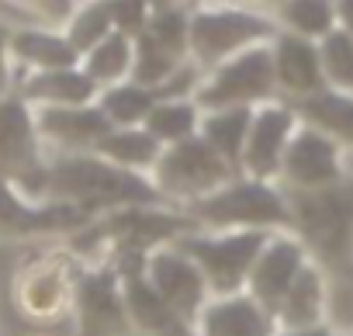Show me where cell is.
<instances>
[{"instance_id": "cell-26", "label": "cell", "mask_w": 353, "mask_h": 336, "mask_svg": "<svg viewBox=\"0 0 353 336\" xmlns=\"http://www.w3.org/2000/svg\"><path fill=\"white\" fill-rule=\"evenodd\" d=\"M163 146L139 125V128H111L104 135V142L97 146V156H104L108 163L121 166V170H132V174H142L149 177L152 166L159 159Z\"/></svg>"}, {"instance_id": "cell-10", "label": "cell", "mask_w": 353, "mask_h": 336, "mask_svg": "<svg viewBox=\"0 0 353 336\" xmlns=\"http://www.w3.org/2000/svg\"><path fill=\"white\" fill-rule=\"evenodd\" d=\"M46 163L49 152L39 139L32 104H25L21 94H8L0 101V181L21 188L32 198Z\"/></svg>"}, {"instance_id": "cell-1", "label": "cell", "mask_w": 353, "mask_h": 336, "mask_svg": "<svg viewBox=\"0 0 353 336\" xmlns=\"http://www.w3.org/2000/svg\"><path fill=\"white\" fill-rule=\"evenodd\" d=\"M35 201L70 205L87 219L108 215L128 205H166L156 184L142 174L121 170L97 152H73V156H49L42 181L32 195Z\"/></svg>"}, {"instance_id": "cell-37", "label": "cell", "mask_w": 353, "mask_h": 336, "mask_svg": "<svg viewBox=\"0 0 353 336\" xmlns=\"http://www.w3.org/2000/svg\"><path fill=\"white\" fill-rule=\"evenodd\" d=\"M336 4V28L353 39V0H332Z\"/></svg>"}, {"instance_id": "cell-25", "label": "cell", "mask_w": 353, "mask_h": 336, "mask_svg": "<svg viewBox=\"0 0 353 336\" xmlns=\"http://www.w3.org/2000/svg\"><path fill=\"white\" fill-rule=\"evenodd\" d=\"M253 111L256 108H222V111H205L201 115V139L239 170L243 163V146L253 125Z\"/></svg>"}, {"instance_id": "cell-3", "label": "cell", "mask_w": 353, "mask_h": 336, "mask_svg": "<svg viewBox=\"0 0 353 336\" xmlns=\"http://www.w3.org/2000/svg\"><path fill=\"white\" fill-rule=\"evenodd\" d=\"M80 270L83 260L66 243L28 253L11 277V302L18 315L32 326H56L70 319Z\"/></svg>"}, {"instance_id": "cell-11", "label": "cell", "mask_w": 353, "mask_h": 336, "mask_svg": "<svg viewBox=\"0 0 353 336\" xmlns=\"http://www.w3.org/2000/svg\"><path fill=\"white\" fill-rule=\"evenodd\" d=\"M70 319L77 326V336H132L121 274L114 264H83Z\"/></svg>"}, {"instance_id": "cell-22", "label": "cell", "mask_w": 353, "mask_h": 336, "mask_svg": "<svg viewBox=\"0 0 353 336\" xmlns=\"http://www.w3.org/2000/svg\"><path fill=\"white\" fill-rule=\"evenodd\" d=\"M194 333L198 336H277V322L256 298L239 291V295L212 298L198 315Z\"/></svg>"}, {"instance_id": "cell-7", "label": "cell", "mask_w": 353, "mask_h": 336, "mask_svg": "<svg viewBox=\"0 0 353 336\" xmlns=\"http://www.w3.org/2000/svg\"><path fill=\"white\" fill-rule=\"evenodd\" d=\"M270 233L260 229H229V233H212V229H191L181 239H173L205 274L212 298L222 295H239L246 291L250 270L267 246Z\"/></svg>"}, {"instance_id": "cell-28", "label": "cell", "mask_w": 353, "mask_h": 336, "mask_svg": "<svg viewBox=\"0 0 353 336\" xmlns=\"http://www.w3.org/2000/svg\"><path fill=\"white\" fill-rule=\"evenodd\" d=\"M201 108L194 104V97H166L152 108V115L145 118V132L166 149V146H176L191 135L201 132Z\"/></svg>"}, {"instance_id": "cell-6", "label": "cell", "mask_w": 353, "mask_h": 336, "mask_svg": "<svg viewBox=\"0 0 353 336\" xmlns=\"http://www.w3.org/2000/svg\"><path fill=\"white\" fill-rule=\"evenodd\" d=\"M232 177H239V170L232 163H225L201 135L166 146L149 174V181L156 184L159 198L170 208H188V205L215 195L219 188H225Z\"/></svg>"}, {"instance_id": "cell-8", "label": "cell", "mask_w": 353, "mask_h": 336, "mask_svg": "<svg viewBox=\"0 0 353 336\" xmlns=\"http://www.w3.org/2000/svg\"><path fill=\"white\" fill-rule=\"evenodd\" d=\"M277 101V77H274V56L270 42L253 46L212 73L201 77L194 90V104L201 111H222V108H260Z\"/></svg>"}, {"instance_id": "cell-27", "label": "cell", "mask_w": 353, "mask_h": 336, "mask_svg": "<svg viewBox=\"0 0 353 336\" xmlns=\"http://www.w3.org/2000/svg\"><path fill=\"white\" fill-rule=\"evenodd\" d=\"M159 101H163L159 90L142 87L135 80L104 87L97 94V108L104 111V118L111 121V128H139V125H145V118L152 115V108Z\"/></svg>"}, {"instance_id": "cell-31", "label": "cell", "mask_w": 353, "mask_h": 336, "mask_svg": "<svg viewBox=\"0 0 353 336\" xmlns=\"http://www.w3.org/2000/svg\"><path fill=\"white\" fill-rule=\"evenodd\" d=\"M63 32H66L70 46L80 52V59H83V52H90L97 42H104V39L114 32L108 0H80L77 11H73V18L66 21Z\"/></svg>"}, {"instance_id": "cell-23", "label": "cell", "mask_w": 353, "mask_h": 336, "mask_svg": "<svg viewBox=\"0 0 353 336\" xmlns=\"http://www.w3.org/2000/svg\"><path fill=\"white\" fill-rule=\"evenodd\" d=\"M14 94H21V101L32 108H80V104H94L101 87L83 73V66H63V70L21 77Z\"/></svg>"}, {"instance_id": "cell-12", "label": "cell", "mask_w": 353, "mask_h": 336, "mask_svg": "<svg viewBox=\"0 0 353 336\" xmlns=\"http://www.w3.org/2000/svg\"><path fill=\"white\" fill-rule=\"evenodd\" d=\"M87 215L70 205L35 201L21 188L0 181V243H39V239H70L80 233Z\"/></svg>"}, {"instance_id": "cell-19", "label": "cell", "mask_w": 353, "mask_h": 336, "mask_svg": "<svg viewBox=\"0 0 353 336\" xmlns=\"http://www.w3.org/2000/svg\"><path fill=\"white\" fill-rule=\"evenodd\" d=\"M270 56H274V77H277V97L281 101H301L308 94H319L325 87V70H322V49L312 39L277 32L270 39Z\"/></svg>"}, {"instance_id": "cell-20", "label": "cell", "mask_w": 353, "mask_h": 336, "mask_svg": "<svg viewBox=\"0 0 353 336\" xmlns=\"http://www.w3.org/2000/svg\"><path fill=\"white\" fill-rule=\"evenodd\" d=\"M277 329H308L332 322V281L319 264H305L274 312Z\"/></svg>"}, {"instance_id": "cell-38", "label": "cell", "mask_w": 353, "mask_h": 336, "mask_svg": "<svg viewBox=\"0 0 353 336\" xmlns=\"http://www.w3.org/2000/svg\"><path fill=\"white\" fill-rule=\"evenodd\" d=\"M277 336H336V326L322 322V326H308V329H277Z\"/></svg>"}, {"instance_id": "cell-4", "label": "cell", "mask_w": 353, "mask_h": 336, "mask_svg": "<svg viewBox=\"0 0 353 336\" xmlns=\"http://www.w3.org/2000/svg\"><path fill=\"white\" fill-rule=\"evenodd\" d=\"M198 229L229 233V229H260V233H288V198L277 181H256V177H232L215 195L194 201L184 208Z\"/></svg>"}, {"instance_id": "cell-5", "label": "cell", "mask_w": 353, "mask_h": 336, "mask_svg": "<svg viewBox=\"0 0 353 336\" xmlns=\"http://www.w3.org/2000/svg\"><path fill=\"white\" fill-rule=\"evenodd\" d=\"M277 21L256 11H243V8H222V4H198L191 8V63L201 73H212L215 66H222L225 59L263 46L277 35Z\"/></svg>"}, {"instance_id": "cell-18", "label": "cell", "mask_w": 353, "mask_h": 336, "mask_svg": "<svg viewBox=\"0 0 353 336\" xmlns=\"http://www.w3.org/2000/svg\"><path fill=\"white\" fill-rule=\"evenodd\" d=\"M308 250L298 243V236L291 233H270L267 246L260 250L250 281H246V295L256 298L270 315L277 312L281 298L288 295V288L294 284V277L301 274V267L308 264Z\"/></svg>"}, {"instance_id": "cell-21", "label": "cell", "mask_w": 353, "mask_h": 336, "mask_svg": "<svg viewBox=\"0 0 353 336\" xmlns=\"http://www.w3.org/2000/svg\"><path fill=\"white\" fill-rule=\"evenodd\" d=\"M11 59H14V77L18 80L28 77V73L80 66V52L70 46L66 32L63 28H46V25H14V32H11Z\"/></svg>"}, {"instance_id": "cell-13", "label": "cell", "mask_w": 353, "mask_h": 336, "mask_svg": "<svg viewBox=\"0 0 353 336\" xmlns=\"http://www.w3.org/2000/svg\"><path fill=\"white\" fill-rule=\"evenodd\" d=\"M145 281L152 284V291H156L176 315H184L188 322H198V315H201L205 305L212 302V291H208L205 274L198 270V264H194L181 246H176V243L156 246V250L145 257Z\"/></svg>"}, {"instance_id": "cell-24", "label": "cell", "mask_w": 353, "mask_h": 336, "mask_svg": "<svg viewBox=\"0 0 353 336\" xmlns=\"http://www.w3.org/2000/svg\"><path fill=\"white\" fill-rule=\"evenodd\" d=\"M291 108H294V115H298L301 125L329 135L353 159V94L322 87L319 94H308L301 101H291Z\"/></svg>"}, {"instance_id": "cell-40", "label": "cell", "mask_w": 353, "mask_h": 336, "mask_svg": "<svg viewBox=\"0 0 353 336\" xmlns=\"http://www.w3.org/2000/svg\"><path fill=\"white\" fill-rule=\"evenodd\" d=\"M336 336H353V329H336Z\"/></svg>"}, {"instance_id": "cell-39", "label": "cell", "mask_w": 353, "mask_h": 336, "mask_svg": "<svg viewBox=\"0 0 353 336\" xmlns=\"http://www.w3.org/2000/svg\"><path fill=\"white\" fill-rule=\"evenodd\" d=\"M152 4V11H166V8H194V0H149Z\"/></svg>"}, {"instance_id": "cell-33", "label": "cell", "mask_w": 353, "mask_h": 336, "mask_svg": "<svg viewBox=\"0 0 353 336\" xmlns=\"http://www.w3.org/2000/svg\"><path fill=\"white\" fill-rule=\"evenodd\" d=\"M8 4L21 25H46V28H66L80 0H0Z\"/></svg>"}, {"instance_id": "cell-15", "label": "cell", "mask_w": 353, "mask_h": 336, "mask_svg": "<svg viewBox=\"0 0 353 336\" xmlns=\"http://www.w3.org/2000/svg\"><path fill=\"white\" fill-rule=\"evenodd\" d=\"M298 125L301 121H298V115L288 101L277 97L270 104H260L253 111V125H250V135H246V146H243L239 174L256 177V181H277L284 152H288Z\"/></svg>"}, {"instance_id": "cell-29", "label": "cell", "mask_w": 353, "mask_h": 336, "mask_svg": "<svg viewBox=\"0 0 353 336\" xmlns=\"http://www.w3.org/2000/svg\"><path fill=\"white\" fill-rule=\"evenodd\" d=\"M132 59H135L132 39H125L121 32H111L104 42H97L90 52H83L80 66L104 90V87H114V83L132 80Z\"/></svg>"}, {"instance_id": "cell-32", "label": "cell", "mask_w": 353, "mask_h": 336, "mask_svg": "<svg viewBox=\"0 0 353 336\" xmlns=\"http://www.w3.org/2000/svg\"><path fill=\"white\" fill-rule=\"evenodd\" d=\"M322 49V70H325V87L353 94V39L346 32H332L319 42Z\"/></svg>"}, {"instance_id": "cell-16", "label": "cell", "mask_w": 353, "mask_h": 336, "mask_svg": "<svg viewBox=\"0 0 353 336\" xmlns=\"http://www.w3.org/2000/svg\"><path fill=\"white\" fill-rule=\"evenodd\" d=\"M121 274L125 308L132 322V336H198L194 322L176 315L145 281V257H125L114 264Z\"/></svg>"}, {"instance_id": "cell-36", "label": "cell", "mask_w": 353, "mask_h": 336, "mask_svg": "<svg viewBox=\"0 0 353 336\" xmlns=\"http://www.w3.org/2000/svg\"><path fill=\"white\" fill-rule=\"evenodd\" d=\"M198 4H222V8H243V11H256V14H267L274 18L277 8L284 4V0H194V8Z\"/></svg>"}, {"instance_id": "cell-35", "label": "cell", "mask_w": 353, "mask_h": 336, "mask_svg": "<svg viewBox=\"0 0 353 336\" xmlns=\"http://www.w3.org/2000/svg\"><path fill=\"white\" fill-rule=\"evenodd\" d=\"M11 32H14V25L0 18V101L8 94H14V83H18L14 59H11Z\"/></svg>"}, {"instance_id": "cell-34", "label": "cell", "mask_w": 353, "mask_h": 336, "mask_svg": "<svg viewBox=\"0 0 353 336\" xmlns=\"http://www.w3.org/2000/svg\"><path fill=\"white\" fill-rule=\"evenodd\" d=\"M111 8V21H114V32H121L125 39H139L149 21H152V4L149 0H108Z\"/></svg>"}, {"instance_id": "cell-30", "label": "cell", "mask_w": 353, "mask_h": 336, "mask_svg": "<svg viewBox=\"0 0 353 336\" xmlns=\"http://www.w3.org/2000/svg\"><path fill=\"white\" fill-rule=\"evenodd\" d=\"M274 21L281 32L322 42L325 35L336 32V4L332 0H284Z\"/></svg>"}, {"instance_id": "cell-2", "label": "cell", "mask_w": 353, "mask_h": 336, "mask_svg": "<svg viewBox=\"0 0 353 336\" xmlns=\"http://www.w3.org/2000/svg\"><path fill=\"white\" fill-rule=\"evenodd\" d=\"M291 226L288 233L308 250L312 264H319L329 281L353 277V166L350 174L325 188L294 191L284 188Z\"/></svg>"}, {"instance_id": "cell-9", "label": "cell", "mask_w": 353, "mask_h": 336, "mask_svg": "<svg viewBox=\"0 0 353 336\" xmlns=\"http://www.w3.org/2000/svg\"><path fill=\"white\" fill-rule=\"evenodd\" d=\"M191 11L188 8H166L152 11L149 28L132 42L135 59H132V80L152 90H163L176 73L191 63Z\"/></svg>"}, {"instance_id": "cell-17", "label": "cell", "mask_w": 353, "mask_h": 336, "mask_svg": "<svg viewBox=\"0 0 353 336\" xmlns=\"http://www.w3.org/2000/svg\"><path fill=\"white\" fill-rule=\"evenodd\" d=\"M35 128L49 156H73V152H97L104 135L111 132V121L94 104L80 108H32Z\"/></svg>"}, {"instance_id": "cell-14", "label": "cell", "mask_w": 353, "mask_h": 336, "mask_svg": "<svg viewBox=\"0 0 353 336\" xmlns=\"http://www.w3.org/2000/svg\"><path fill=\"white\" fill-rule=\"evenodd\" d=\"M350 174V156L339 142H332L329 135L298 125L284 163H281V188H294V191H308V188H325L336 184Z\"/></svg>"}]
</instances>
